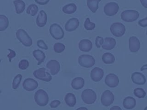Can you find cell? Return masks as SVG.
Instances as JSON below:
<instances>
[{
    "label": "cell",
    "mask_w": 147,
    "mask_h": 110,
    "mask_svg": "<svg viewBox=\"0 0 147 110\" xmlns=\"http://www.w3.org/2000/svg\"><path fill=\"white\" fill-rule=\"evenodd\" d=\"M47 68L49 70L52 75H55L60 71V65L57 61L51 60L47 62Z\"/></svg>",
    "instance_id": "15"
},
{
    "label": "cell",
    "mask_w": 147,
    "mask_h": 110,
    "mask_svg": "<svg viewBox=\"0 0 147 110\" xmlns=\"http://www.w3.org/2000/svg\"><path fill=\"white\" fill-rule=\"evenodd\" d=\"M47 22V15L44 10H41L38 14L36 18V24L40 27H44Z\"/></svg>",
    "instance_id": "19"
},
{
    "label": "cell",
    "mask_w": 147,
    "mask_h": 110,
    "mask_svg": "<svg viewBox=\"0 0 147 110\" xmlns=\"http://www.w3.org/2000/svg\"><path fill=\"white\" fill-rule=\"evenodd\" d=\"M140 2L143 7L147 9V0H140Z\"/></svg>",
    "instance_id": "42"
},
{
    "label": "cell",
    "mask_w": 147,
    "mask_h": 110,
    "mask_svg": "<svg viewBox=\"0 0 147 110\" xmlns=\"http://www.w3.org/2000/svg\"><path fill=\"white\" fill-rule=\"evenodd\" d=\"M144 68H145V69H147V65H145L142 66L141 67V70H144Z\"/></svg>",
    "instance_id": "45"
},
{
    "label": "cell",
    "mask_w": 147,
    "mask_h": 110,
    "mask_svg": "<svg viewBox=\"0 0 147 110\" xmlns=\"http://www.w3.org/2000/svg\"><path fill=\"white\" fill-rule=\"evenodd\" d=\"M38 84L37 81L32 78H26L22 83L23 88L27 91H33L35 90L38 87Z\"/></svg>",
    "instance_id": "12"
},
{
    "label": "cell",
    "mask_w": 147,
    "mask_h": 110,
    "mask_svg": "<svg viewBox=\"0 0 147 110\" xmlns=\"http://www.w3.org/2000/svg\"><path fill=\"white\" fill-rule=\"evenodd\" d=\"M139 13L134 10H126L122 11L121 14V19L127 22L136 21L139 17Z\"/></svg>",
    "instance_id": "4"
},
{
    "label": "cell",
    "mask_w": 147,
    "mask_h": 110,
    "mask_svg": "<svg viewBox=\"0 0 147 110\" xmlns=\"http://www.w3.org/2000/svg\"><path fill=\"white\" fill-rule=\"evenodd\" d=\"M29 65V61L25 59L21 60L18 64V67L21 70H25L28 68Z\"/></svg>",
    "instance_id": "35"
},
{
    "label": "cell",
    "mask_w": 147,
    "mask_h": 110,
    "mask_svg": "<svg viewBox=\"0 0 147 110\" xmlns=\"http://www.w3.org/2000/svg\"><path fill=\"white\" fill-rule=\"evenodd\" d=\"M104 75L103 70L99 67H95L91 71L90 77L92 81L95 82L99 81L102 80Z\"/></svg>",
    "instance_id": "14"
},
{
    "label": "cell",
    "mask_w": 147,
    "mask_h": 110,
    "mask_svg": "<svg viewBox=\"0 0 147 110\" xmlns=\"http://www.w3.org/2000/svg\"><path fill=\"white\" fill-rule=\"evenodd\" d=\"M114 95L110 90L105 91L101 96L100 102L105 107H109L111 105L114 101Z\"/></svg>",
    "instance_id": "8"
},
{
    "label": "cell",
    "mask_w": 147,
    "mask_h": 110,
    "mask_svg": "<svg viewBox=\"0 0 147 110\" xmlns=\"http://www.w3.org/2000/svg\"><path fill=\"white\" fill-rule=\"evenodd\" d=\"M49 33L55 40H61L64 36L62 28L57 23H53L49 27Z\"/></svg>",
    "instance_id": "5"
},
{
    "label": "cell",
    "mask_w": 147,
    "mask_h": 110,
    "mask_svg": "<svg viewBox=\"0 0 147 110\" xmlns=\"http://www.w3.org/2000/svg\"><path fill=\"white\" fill-rule=\"evenodd\" d=\"M138 25L142 27V28H145L147 26V17L145 18H144V19H140L139 21H138Z\"/></svg>",
    "instance_id": "39"
},
{
    "label": "cell",
    "mask_w": 147,
    "mask_h": 110,
    "mask_svg": "<svg viewBox=\"0 0 147 110\" xmlns=\"http://www.w3.org/2000/svg\"><path fill=\"white\" fill-rule=\"evenodd\" d=\"M22 76L21 74H18L15 76V77L13 79V83H12V88L14 89H16L18 88L20 82L21 81Z\"/></svg>",
    "instance_id": "32"
},
{
    "label": "cell",
    "mask_w": 147,
    "mask_h": 110,
    "mask_svg": "<svg viewBox=\"0 0 147 110\" xmlns=\"http://www.w3.org/2000/svg\"><path fill=\"white\" fill-rule=\"evenodd\" d=\"M84 85V80L81 77L74 78L71 82V87L75 90L82 89Z\"/></svg>",
    "instance_id": "22"
},
{
    "label": "cell",
    "mask_w": 147,
    "mask_h": 110,
    "mask_svg": "<svg viewBox=\"0 0 147 110\" xmlns=\"http://www.w3.org/2000/svg\"><path fill=\"white\" fill-rule=\"evenodd\" d=\"M133 93L135 96L140 99L144 98L146 96V92L142 88H137L134 89L133 91Z\"/></svg>",
    "instance_id": "31"
},
{
    "label": "cell",
    "mask_w": 147,
    "mask_h": 110,
    "mask_svg": "<svg viewBox=\"0 0 147 110\" xmlns=\"http://www.w3.org/2000/svg\"><path fill=\"white\" fill-rule=\"evenodd\" d=\"M76 9H77V7H76V5L73 3L67 4L66 5H65L64 6H63L62 8L63 11L64 13L67 14H73L74 13H75L76 11Z\"/></svg>",
    "instance_id": "26"
},
{
    "label": "cell",
    "mask_w": 147,
    "mask_h": 110,
    "mask_svg": "<svg viewBox=\"0 0 147 110\" xmlns=\"http://www.w3.org/2000/svg\"><path fill=\"white\" fill-rule=\"evenodd\" d=\"M104 42V38L100 36H97L95 39V45L97 48H100L102 46Z\"/></svg>",
    "instance_id": "36"
},
{
    "label": "cell",
    "mask_w": 147,
    "mask_h": 110,
    "mask_svg": "<svg viewBox=\"0 0 147 110\" xmlns=\"http://www.w3.org/2000/svg\"><path fill=\"white\" fill-rule=\"evenodd\" d=\"M33 55L34 58L38 61L37 65H40L42 62H43L45 59V53L39 49L34 50L33 51Z\"/></svg>",
    "instance_id": "23"
},
{
    "label": "cell",
    "mask_w": 147,
    "mask_h": 110,
    "mask_svg": "<svg viewBox=\"0 0 147 110\" xmlns=\"http://www.w3.org/2000/svg\"><path fill=\"white\" fill-rule=\"evenodd\" d=\"M109 110H122V109L117 105H114L113 107H112L111 108H110V109Z\"/></svg>",
    "instance_id": "43"
},
{
    "label": "cell",
    "mask_w": 147,
    "mask_h": 110,
    "mask_svg": "<svg viewBox=\"0 0 147 110\" xmlns=\"http://www.w3.org/2000/svg\"><path fill=\"white\" fill-rule=\"evenodd\" d=\"M141 47L140 41L135 36H131L129 39V48L131 52L136 53L139 50Z\"/></svg>",
    "instance_id": "13"
},
{
    "label": "cell",
    "mask_w": 147,
    "mask_h": 110,
    "mask_svg": "<svg viewBox=\"0 0 147 110\" xmlns=\"http://www.w3.org/2000/svg\"><path fill=\"white\" fill-rule=\"evenodd\" d=\"M79 25V21L76 18H72L69 19L65 25V29L67 32H72L76 30Z\"/></svg>",
    "instance_id": "16"
},
{
    "label": "cell",
    "mask_w": 147,
    "mask_h": 110,
    "mask_svg": "<svg viewBox=\"0 0 147 110\" xmlns=\"http://www.w3.org/2000/svg\"><path fill=\"white\" fill-rule=\"evenodd\" d=\"M84 27L87 30H92L95 28V24L93 22H90V18H87L86 19L84 23Z\"/></svg>",
    "instance_id": "33"
},
{
    "label": "cell",
    "mask_w": 147,
    "mask_h": 110,
    "mask_svg": "<svg viewBox=\"0 0 147 110\" xmlns=\"http://www.w3.org/2000/svg\"><path fill=\"white\" fill-rule=\"evenodd\" d=\"M33 75L36 78L45 82H49L52 80L51 75L48 72H46L45 68L35 70L33 72Z\"/></svg>",
    "instance_id": "9"
},
{
    "label": "cell",
    "mask_w": 147,
    "mask_h": 110,
    "mask_svg": "<svg viewBox=\"0 0 147 110\" xmlns=\"http://www.w3.org/2000/svg\"><path fill=\"white\" fill-rule=\"evenodd\" d=\"M122 105L125 109H131L136 107V100L131 96H127L123 99Z\"/></svg>",
    "instance_id": "20"
},
{
    "label": "cell",
    "mask_w": 147,
    "mask_h": 110,
    "mask_svg": "<svg viewBox=\"0 0 147 110\" xmlns=\"http://www.w3.org/2000/svg\"><path fill=\"white\" fill-rule=\"evenodd\" d=\"M34 1L41 5H46L47 3H48L49 1V0H34Z\"/></svg>",
    "instance_id": "41"
},
{
    "label": "cell",
    "mask_w": 147,
    "mask_h": 110,
    "mask_svg": "<svg viewBox=\"0 0 147 110\" xmlns=\"http://www.w3.org/2000/svg\"><path fill=\"white\" fill-rule=\"evenodd\" d=\"M16 37L20 42L25 46L29 47L33 44L32 38L24 29H18L16 32Z\"/></svg>",
    "instance_id": "2"
},
{
    "label": "cell",
    "mask_w": 147,
    "mask_h": 110,
    "mask_svg": "<svg viewBox=\"0 0 147 110\" xmlns=\"http://www.w3.org/2000/svg\"><path fill=\"white\" fill-rule=\"evenodd\" d=\"M126 31L125 26L121 22H114L110 26V32L115 37L122 36Z\"/></svg>",
    "instance_id": "7"
},
{
    "label": "cell",
    "mask_w": 147,
    "mask_h": 110,
    "mask_svg": "<svg viewBox=\"0 0 147 110\" xmlns=\"http://www.w3.org/2000/svg\"><path fill=\"white\" fill-rule=\"evenodd\" d=\"M65 49V45L60 42L55 43L53 45V50L56 53H61Z\"/></svg>",
    "instance_id": "34"
},
{
    "label": "cell",
    "mask_w": 147,
    "mask_h": 110,
    "mask_svg": "<svg viewBox=\"0 0 147 110\" xmlns=\"http://www.w3.org/2000/svg\"><path fill=\"white\" fill-rule=\"evenodd\" d=\"M103 62L106 64H113L115 61V57L114 55L109 52L105 53L102 57Z\"/></svg>",
    "instance_id": "27"
},
{
    "label": "cell",
    "mask_w": 147,
    "mask_h": 110,
    "mask_svg": "<svg viewBox=\"0 0 147 110\" xmlns=\"http://www.w3.org/2000/svg\"><path fill=\"white\" fill-rule=\"evenodd\" d=\"M64 101L66 104L70 107H74L76 103V99L75 96L72 93H68L65 95L64 97Z\"/></svg>",
    "instance_id": "24"
},
{
    "label": "cell",
    "mask_w": 147,
    "mask_h": 110,
    "mask_svg": "<svg viewBox=\"0 0 147 110\" xmlns=\"http://www.w3.org/2000/svg\"><path fill=\"white\" fill-rule=\"evenodd\" d=\"M83 101L87 104H92L96 100V94L91 89H84L81 95Z\"/></svg>",
    "instance_id": "3"
},
{
    "label": "cell",
    "mask_w": 147,
    "mask_h": 110,
    "mask_svg": "<svg viewBox=\"0 0 147 110\" xmlns=\"http://www.w3.org/2000/svg\"><path fill=\"white\" fill-rule=\"evenodd\" d=\"M119 10V6L115 2H109L106 3L103 8L105 14L108 16L115 15Z\"/></svg>",
    "instance_id": "10"
},
{
    "label": "cell",
    "mask_w": 147,
    "mask_h": 110,
    "mask_svg": "<svg viewBox=\"0 0 147 110\" xmlns=\"http://www.w3.org/2000/svg\"><path fill=\"white\" fill-rule=\"evenodd\" d=\"M101 0H87V5L89 9L92 12L95 13L98 9V3Z\"/></svg>",
    "instance_id": "28"
},
{
    "label": "cell",
    "mask_w": 147,
    "mask_h": 110,
    "mask_svg": "<svg viewBox=\"0 0 147 110\" xmlns=\"http://www.w3.org/2000/svg\"><path fill=\"white\" fill-rule=\"evenodd\" d=\"M131 78L132 81L137 85H144L146 82V78L145 76L140 72H136L132 73Z\"/></svg>",
    "instance_id": "17"
},
{
    "label": "cell",
    "mask_w": 147,
    "mask_h": 110,
    "mask_svg": "<svg viewBox=\"0 0 147 110\" xmlns=\"http://www.w3.org/2000/svg\"><path fill=\"white\" fill-rule=\"evenodd\" d=\"M78 62L80 65L83 67L90 68L95 64V60L91 55L82 54L79 57Z\"/></svg>",
    "instance_id": "6"
},
{
    "label": "cell",
    "mask_w": 147,
    "mask_h": 110,
    "mask_svg": "<svg viewBox=\"0 0 147 110\" xmlns=\"http://www.w3.org/2000/svg\"><path fill=\"white\" fill-rule=\"evenodd\" d=\"M60 101L58 100H53L49 104L51 108H55L56 107H57L60 104Z\"/></svg>",
    "instance_id": "38"
},
{
    "label": "cell",
    "mask_w": 147,
    "mask_h": 110,
    "mask_svg": "<svg viewBox=\"0 0 147 110\" xmlns=\"http://www.w3.org/2000/svg\"><path fill=\"white\" fill-rule=\"evenodd\" d=\"M116 45V41L112 37H105L104 38V42L102 48L105 50H111L114 48Z\"/></svg>",
    "instance_id": "21"
},
{
    "label": "cell",
    "mask_w": 147,
    "mask_h": 110,
    "mask_svg": "<svg viewBox=\"0 0 147 110\" xmlns=\"http://www.w3.org/2000/svg\"><path fill=\"white\" fill-rule=\"evenodd\" d=\"M144 110H147V106L144 108Z\"/></svg>",
    "instance_id": "46"
},
{
    "label": "cell",
    "mask_w": 147,
    "mask_h": 110,
    "mask_svg": "<svg viewBox=\"0 0 147 110\" xmlns=\"http://www.w3.org/2000/svg\"><path fill=\"white\" fill-rule=\"evenodd\" d=\"M119 80L118 77L114 73L108 74L105 79V82L106 85L110 88H115L119 84Z\"/></svg>",
    "instance_id": "11"
},
{
    "label": "cell",
    "mask_w": 147,
    "mask_h": 110,
    "mask_svg": "<svg viewBox=\"0 0 147 110\" xmlns=\"http://www.w3.org/2000/svg\"><path fill=\"white\" fill-rule=\"evenodd\" d=\"M34 99L36 104L40 107L45 106L49 101L48 95L44 89L37 90L34 93Z\"/></svg>",
    "instance_id": "1"
},
{
    "label": "cell",
    "mask_w": 147,
    "mask_h": 110,
    "mask_svg": "<svg viewBox=\"0 0 147 110\" xmlns=\"http://www.w3.org/2000/svg\"><path fill=\"white\" fill-rule=\"evenodd\" d=\"M17 14L22 13L25 9V3L22 0H15L13 1Z\"/></svg>",
    "instance_id": "25"
},
{
    "label": "cell",
    "mask_w": 147,
    "mask_h": 110,
    "mask_svg": "<svg viewBox=\"0 0 147 110\" xmlns=\"http://www.w3.org/2000/svg\"><path fill=\"white\" fill-rule=\"evenodd\" d=\"M92 48V42L87 39L82 40L79 43V48L82 52H90Z\"/></svg>",
    "instance_id": "18"
},
{
    "label": "cell",
    "mask_w": 147,
    "mask_h": 110,
    "mask_svg": "<svg viewBox=\"0 0 147 110\" xmlns=\"http://www.w3.org/2000/svg\"><path fill=\"white\" fill-rule=\"evenodd\" d=\"M8 50L10 52V53L7 55V57L9 58V62H11V60L12 58L14 57L16 55V52L14 51H13V50L10 49H9Z\"/></svg>",
    "instance_id": "40"
},
{
    "label": "cell",
    "mask_w": 147,
    "mask_h": 110,
    "mask_svg": "<svg viewBox=\"0 0 147 110\" xmlns=\"http://www.w3.org/2000/svg\"><path fill=\"white\" fill-rule=\"evenodd\" d=\"M76 110H88V109L86 107H81L78 108H77Z\"/></svg>",
    "instance_id": "44"
},
{
    "label": "cell",
    "mask_w": 147,
    "mask_h": 110,
    "mask_svg": "<svg viewBox=\"0 0 147 110\" xmlns=\"http://www.w3.org/2000/svg\"><path fill=\"white\" fill-rule=\"evenodd\" d=\"M9 26V19L6 16L0 15V31H3L7 29Z\"/></svg>",
    "instance_id": "29"
},
{
    "label": "cell",
    "mask_w": 147,
    "mask_h": 110,
    "mask_svg": "<svg viewBox=\"0 0 147 110\" xmlns=\"http://www.w3.org/2000/svg\"><path fill=\"white\" fill-rule=\"evenodd\" d=\"M37 45L40 48L44 49L45 50L48 49V46L46 45L45 42L42 40H39L37 41Z\"/></svg>",
    "instance_id": "37"
},
{
    "label": "cell",
    "mask_w": 147,
    "mask_h": 110,
    "mask_svg": "<svg viewBox=\"0 0 147 110\" xmlns=\"http://www.w3.org/2000/svg\"><path fill=\"white\" fill-rule=\"evenodd\" d=\"M146 36H147V31H146Z\"/></svg>",
    "instance_id": "47"
},
{
    "label": "cell",
    "mask_w": 147,
    "mask_h": 110,
    "mask_svg": "<svg viewBox=\"0 0 147 110\" xmlns=\"http://www.w3.org/2000/svg\"><path fill=\"white\" fill-rule=\"evenodd\" d=\"M38 10V6L35 4H31L30 5L27 9H26V13L30 14L31 16H34Z\"/></svg>",
    "instance_id": "30"
}]
</instances>
